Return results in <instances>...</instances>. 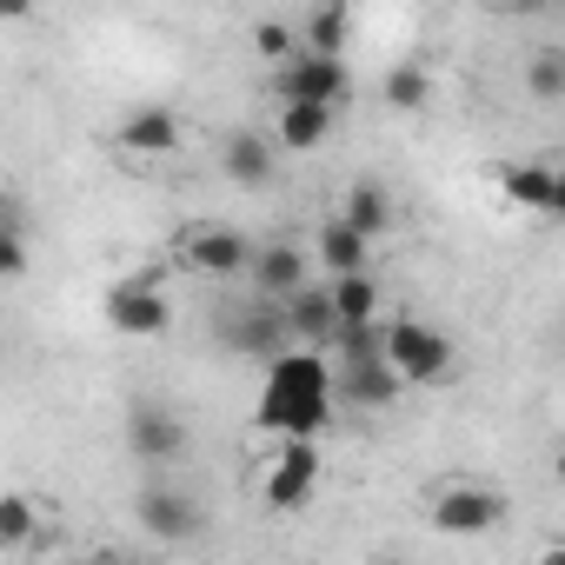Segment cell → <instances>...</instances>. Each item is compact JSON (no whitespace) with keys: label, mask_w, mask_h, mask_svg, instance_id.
I'll return each instance as SVG.
<instances>
[{"label":"cell","mask_w":565,"mask_h":565,"mask_svg":"<svg viewBox=\"0 0 565 565\" xmlns=\"http://www.w3.org/2000/svg\"><path fill=\"white\" fill-rule=\"evenodd\" d=\"M333 393H340V373L327 353L313 347H294V353H273L266 360V380H259V433H273V446H287V439H313L333 426Z\"/></svg>","instance_id":"cell-1"},{"label":"cell","mask_w":565,"mask_h":565,"mask_svg":"<svg viewBox=\"0 0 565 565\" xmlns=\"http://www.w3.org/2000/svg\"><path fill=\"white\" fill-rule=\"evenodd\" d=\"M380 360L393 366L399 386H439L452 380V340L426 320H386L380 327Z\"/></svg>","instance_id":"cell-2"},{"label":"cell","mask_w":565,"mask_h":565,"mask_svg":"<svg viewBox=\"0 0 565 565\" xmlns=\"http://www.w3.org/2000/svg\"><path fill=\"white\" fill-rule=\"evenodd\" d=\"M426 519H433L439 539H486V532H499L505 499L479 479H439L433 499H426Z\"/></svg>","instance_id":"cell-3"},{"label":"cell","mask_w":565,"mask_h":565,"mask_svg":"<svg viewBox=\"0 0 565 565\" xmlns=\"http://www.w3.org/2000/svg\"><path fill=\"white\" fill-rule=\"evenodd\" d=\"M266 87H273L279 107H327V114H340L347 94H353V74H347V61L294 54L287 67H273V74H266Z\"/></svg>","instance_id":"cell-4"},{"label":"cell","mask_w":565,"mask_h":565,"mask_svg":"<svg viewBox=\"0 0 565 565\" xmlns=\"http://www.w3.org/2000/svg\"><path fill=\"white\" fill-rule=\"evenodd\" d=\"M259 499H266V512H307L320 499V446L313 439L273 446V459L259 472Z\"/></svg>","instance_id":"cell-5"},{"label":"cell","mask_w":565,"mask_h":565,"mask_svg":"<svg viewBox=\"0 0 565 565\" xmlns=\"http://www.w3.org/2000/svg\"><path fill=\"white\" fill-rule=\"evenodd\" d=\"M107 327H114L120 340H160V333L173 327V300H167V287H160V273L120 279V287L107 294Z\"/></svg>","instance_id":"cell-6"},{"label":"cell","mask_w":565,"mask_h":565,"mask_svg":"<svg viewBox=\"0 0 565 565\" xmlns=\"http://www.w3.org/2000/svg\"><path fill=\"white\" fill-rule=\"evenodd\" d=\"M253 246H246V233H233V226H213V220H193L186 233H180V266L186 273H206V279H239V273H253Z\"/></svg>","instance_id":"cell-7"},{"label":"cell","mask_w":565,"mask_h":565,"mask_svg":"<svg viewBox=\"0 0 565 565\" xmlns=\"http://www.w3.org/2000/svg\"><path fill=\"white\" fill-rule=\"evenodd\" d=\"M114 147L127 160H173L186 147V127H180L173 107H127L120 127H114Z\"/></svg>","instance_id":"cell-8"},{"label":"cell","mask_w":565,"mask_h":565,"mask_svg":"<svg viewBox=\"0 0 565 565\" xmlns=\"http://www.w3.org/2000/svg\"><path fill=\"white\" fill-rule=\"evenodd\" d=\"M134 519H140V532H153L160 545H186V539L200 532V505H193L180 486H167V479H147V486H140Z\"/></svg>","instance_id":"cell-9"},{"label":"cell","mask_w":565,"mask_h":565,"mask_svg":"<svg viewBox=\"0 0 565 565\" xmlns=\"http://www.w3.org/2000/svg\"><path fill=\"white\" fill-rule=\"evenodd\" d=\"M127 446H134V459H147V466H173V459L186 452V426H180L173 406L140 399V406L127 413Z\"/></svg>","instance_id":"cell-10"},{"label":"cell","mask_w":565,"mask_h":565,"mask_svg":"<svg viewBox=\"0 0 565 565\" xmlns=\"http://www.w3.org/2000/svg\"><path fill=\"white\" fill-rule=\"evenodd\" d=\"M307 266H313V259H307L300 246H287V239L259 246V259H253V294H259V300H273V307H287L300 287H313Z\"/></svg>","instance_id":"cell-11"},{"label":"cell","mask_w":565,"mask_h":565,"mask_svg":"<svg viewBox=\"0 0 565 565\" xmlns=\"http://www.w3.org/2000/svg\"><path fill=\"white\" fill-rule=\"evenodd\" d=\"M273 153H279V147H273L266 134L239 127V134H226V147H220V173H226L233 186H253V193H259V186H273V167H279Z\"/></svg>","instance_id":"cell-12"},{"label":"cell","mask_w":565,"mask_h":565,"mask_svg":"<svg viewBox=\"0 0 565 565\" xmlns=\"http://www.w3.org/2000/svg\"><path fill=\"white\" fill-rule=\"evenodd\" d=\"M279 313H287V333L300 340V347H327V340H340V313H333V287H300L287 307H279Z\"/></svg>","instance_id":"cell-13"},{"label":"cell","mask_w":565,"mask_h":565,"mask_svg":"<svg viewBox=\"0 0 565 565\" xmlns=\"http://www.w3.org/2000/svg\"><path fill=\"white\" fill-rule=\"evenodd\" d=\"M499 186H505V200L519 213H552V200H558V160H512L499 173Z\"/></svg>","instance_id":"cell-14"},{"label":"cell","mask_w":565,"mask_h":565,"mask_svg":"<svg viewBox=\"0 0 565 565\" xmlns=\"http://www.w3.org/2000/svg\"><path fill=\"white\" fill-rule=\"evenodd\" d=\"M313 259H320L333 279H353V273H366V266H373V239H366V233H353V226L333 213V220L320 226V246H313Z\"/></svg>","instance_id":"cell-15"},{"label":"cell","mask_w":565,"mask_h":565,"mask_svg":"<svg viewBox=\"0 0 565 565\" xmlns=\"http://www.w3.org/2000/svg\"><path fill=\"white\" fill-rule=\"evenodd\" d=\"M327 134H333L327 107H279L273 114V147L279 153H313V147H327Z\"/></svg>","instance_id":"cell-16"},{"label":"cell","mask_w":565,"mask_h":565,"mask_svg":"<svg viewBox=\"0 0 565 565\" xmlns=\"http://www.w3.org/2000/svg\"><path fill=\"white\" fill-rule=\"evenodd\" d=\"M340 220H347L353 233L380 239V233L393 226V193H386V186H373V180H353V186H347V200H340Z\"/></svg>","instance_id":"cell-17"},{"label":"cell","mask_w":565,"mask_h":565,"mask_svg":"<svg viewBox=\"0 0 565 565\" xmlns=\"http://www.w3.org/2000/svg\"><path fill=\"white\" fill-rule=\"evenodd\" d=\"M333 313H340V333H353V327H380V279H373V273L333 279Z\"/></svg>","instance_id":"cell-18"},{"label":"cell","mask_w":565,"mask_h":565,"mask_svg":"<svg viewBox=\"0 0 565 565\" xmlns=\"http://www.w3.org/2000/svg\"><path fill=\"white\" fill-rule=\"evenodd\" d=\"M340 386H347L353 406H393V399H399V380H393L386 360H353V366H340Z\"/></svg>","instance_id":"cell-19"},{"label":"cell","mask_w":565,"mask_h":565,"mask_svg":"<svg viewBox=\"0 0 565 565\" xmlns=\"http://www.w3.org/2000/svg\"><path fill=\"white\" fill-rule=\"evenodd\" d=\"M347 34H353V14L347 8H313L300 21V47L307 54H327V61H347Z\"/></svg>","instance_id":"cell-20"},{"label":"cell","mask_w":565,"mask_h":565,"mask_svg":"<svg viewBox=\"0 0 565 565\" xmlns=\"http://www.w3.org/2000/svg\"><path fill=\"white\" fill-rule=\"evenodd\" d=\"M433 100V74H426V61H399L393 74H386V107L393 114H419Z\"/></svg>","instance_id":"cell-21"},{"label":"cell","mask_w":565,"mask_h":565,"mask_svg":"<svg viewBox=\"0 0 565 565\" xmlns=\"http://www.w3.org/2000/svg\"><path fill=\"white\" fill-rule=\"evenodd\" d=\"M525 94L532 100H565V47H532L525 54Z\"/></svg>","instance_id":"cell-22"},{"label":"cell","mask_w":565,"mask_h":565,"mask_svg":"<svg viewBox=\"0 0 565 565\" xmlns=\"http://www.w3.org/2000/svg\"><path fill=\"white\" fill-rule=\"evenodd\" d=\"M34 525H41V505H34L28 492H8V499H0V545H28Z\"/></svg>","instance_id":"cell-23"},{"label":"cell","mask_w":565,"mask_h":565,"mask_svg":"<svg viewBox=\"0 0 565 565\" xmlns=\"http://www.w3.org/2000/svg\"><path fill=\"white\" fill-rule=\"evenodd\" d=\"M253 47H259L273 67H287L294 54H307V47H300V34H294L287 21H259V28H253Z\"/></svg>","instance_id":"cell-24"},{"label":"cell","mask_w":565,"mask_h":565,"mask_svg":"<svg viewBox=\"0 0 565 565\" xmlns=\"http://www.w3.org/2000/svg\"><path fill=\"white\" fill-rule=\"evenodd\" d=\"M532 565H565V539H545V545L532 552Z\"/></svg>","instance_id":"cell-25"},{"label":"cell","mask_w":565,"mask_h":565,"mask_svg":"<svg viewBox=\"0 0 565 565\" xmlns=\"http://www.w3.org/2000/svg\"><path fill=\"white\" fill-rule=\"evenodd\" d=\"M552 220H565V160H558V200H552Z\"/></svg>","instance_id":"cell-26"},{"label":"cell","mask_w":565,"mask_h":565,"mask_svg":"<svg viewBox=\"0 0 565 565\" xmlns=\"http://www.w3.org/2000/svg\"><path fill=\"white\" fill-rule=\"evenodd\" d=\"M366 565H406V558H393V552H380V558H366Z\"/></svg>","instance_id":"cell-27"},{"label":"cell","mask_w":565,"mask_h":565,"mask_svg":"<svg viewBox=\"0 0 565 565\" xmlns=\"http://www.w3.org/2000/svg\"><path fill=\"white\" fill-rule=\"evenodd\" d=\"M552 472H558V479H565V446H558V459H552Z\"/></svg>","instance_id":"cell-28"}]
</instances>
